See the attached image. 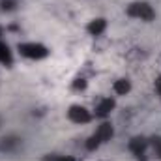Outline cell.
<instances>
[{
	"mask_svg": "<svg viewBox=\"0 0 161 161\" xmlns=\"http://www.w3.org/2000/svg\"><path fill=\"white\" fill-rule=\"evenodd\" d=\"M19 144H21V139H17V137H6V139L2 141V144H0V150H2V152H11V150H15Z\"/></svg>",
	"mask_w": 161,
	"mask_h": 161,
	"instance_id": "obj_9",
	"label": "cell"
},
{
	"mask_svg": "<svg viewBox=\"0 0 161 161\" xmlns=\"http://www.w3.org/2000/svg\"><path fill=\"white\" fill-rule=\"evenodd\" d=\"M156 88H158V94L161 96V77L158 79V82H156Z\"/></svg>",
	"mask_w": 161,
	"mask_h": 161,
	"instance_id": "obj_15",
	"label": "cell"
},
{
	"mask_svg": "<svg viewBox=\"0 0 161 161\" xmlns=\"http://www.w3.org/2000/svg\"><path fill=\"white\" fill-rule=\"evenodd\" d=\"M73 88H75V90H82V88H86V80L84 79H77L75 80V82H73Z\"/></svg>",
	"mask_w": 161,
	"mask_h": 161,
	"instance_id": "obj_14",
	"label": "cell"
},
{
	"mask_svg": "<svg viewBox=\"0 0 161 161\" xmlns=\"http://www.w3.org/2000/svg\"><path fill=\"white\" fill-rule=\"evenodd\" d=\"M105 28H107V21H105V19H94V21H90L88 26H86V30H88L92 36H99V34H103Z\"/></svg>",
	"mask_w": 161,
	"mask_h": 161,
	"instance_id": "obj_7",
	"label": "cell"
},
{
	"mask_svg": "<svg viewBox=\"0 0 161 161\" xmlns=\"http://www.w3.org/2000/svg\"><path fill=\"white\" fill-rule=\"evenodd\" d=\"M19 53L25 58H30V60H41V58L49 56V49L45 45H41V43H34V41L19 43Z\"/></svg>",
	"mask_w": 161,
	"mask_h": 161,
	"instance_id": "obj_1",
	"label": "cell"
},
{
	"mask_svg": "<svg viewBox=\"0 0 161 161\" xmlns=\"http://www.w3.org/2000/svg\"><path fill=\"white\" fill-rule=\"evenodd\" d=\"M68 116H69V120L75 122V124H86V122L92 120V114H90L88 109H84L82 105H73V107H69Z\"/></svg>",
	"mask_w": 161,
	"mask_h": 161,
	"instance_id": "obj_3",
	"label": "cell"
},
{
	"mask_svg": "<svg viewBox=\"0 0 161 161\" xmlns=\"http://www.w3.org/2000/svg\"><path fill=\"white\" fill-rule=\"evenodd\" d=\"M146 146H148V141H146L144 137H133V139L129 141V150H131V152H133L139 159L144 156Z\"/></svg>",
	"mask_w": 161,
	"mask_h": 161,
	"instance_id": "obj_5",
	"label": "cell"
},
{
	"mask_svg": "<svg viewBox=\"0 0 161 161\" xmlns=\"http://www.w3.org/2000/svg\"><path fill=\"white\" fill-rule=\"evenodd\" d=\"M150 144H152V148H154L156 156L161 159V137H154V139L150 141Z\"/></svg>",
	"mask_w": 161,
	"mask_h": 161,
	"instance_id": "obj_12",
	"label": "cell"
},
{
	"mask_svg": "<svg viewBox=\"0 0 161 161\" xmlns=\"http://www.w3.org/2000/svg\"><path fill=\"white\" fill-rule=\"evenodd\" d=\"M114 92L118 94V96H125L129 90H131V84H129V80L127 79H118L116 82H114Z\"/></svg>",
	"mask_w": 161,
	"mask_h": 161,
	"instance_id": "obj_10",
	"label": "cell"
},
{
	"mask_svg": "<svg viewBox=\"0 0 161 161\" xmlns=\"http://www.w3.org/2000/svg\"><path fill=\"white\" fill-rule=\"evenodd\" d=\"M0 38H2V26H0Z\"/></svg>",
	"mask_w": 161,
	"mask_h": 161,
	"instance_id": "obj_16",
	"label": "cell"
},
{
	"mask_svg": "<svg viewBox=\"0 0 161 161\" xmlns=\"http://www.w3.org/2000/svg\"><path fill=\"white\" fill-rule=\"evenodd\" d=\"M43 161H75V158H71V156H47Z\"/></svg>",
	"mask_w": 161,
	"mask_h": 161,
	"instance_id": "obj_13",
	"label": "cell"
},
{
	"mask_svg": "<svg viewBox=\"0 0 161 161\" xmlns=\"http://www.w3.org/2000/svg\"><path fill=\"white\" fill-rule=\"evenodd\" d=\"M0 6H2V11H13L17 6V0H2Z\"/></svg>",
	"mask_w": 161,
	"mask_h": 161,
	"instance_id": "obj_11",
	"label": "cell"
},
{
	"mask_svg": "<svg viewBox=\"0 0 161 161\" xmlns=\"http://www.w3.org/2000/svg\"><path fill=\"white\" fill-rule=\"evenodd\" d=\"M114 135V129H113V125L109 124V122H103L97 129H96V133H94V137L99 141V144H103V142H107V141H111V137Z\"/></svg>",
	"mask_w": 161,
	"mask_h": 161,
	"instance_id": "obj_4",
	"label": "cell"
},
{
	"mask_svg": "<svg viewBox=\"0 0 161 161\" xmlns=\"http://www.w3.org/2000/svg\"><path fill=\"white\" fill-rule=\"evenodd\" d=\"M113 109H114V99L105 97V99H101V101L97 103V107H96V116L105 118V116H109V114L113 113Z\"/></svg>",
	"mask_w": 161,
	"mask_h": 161,
	"instance_id": "obj_6",
	"label": "cell"
},
{
	"mask_svg": "<svg viewBox=\"0 0 161 161\" xmlns=\"http://www.w3.org/2000/svg\"><path fill=\"white\" fill-rule=\"evenodd\" d=\"M0 64H4V66H8V68L13 64V54H11L9 47H8L4 41H0Z\"/></svg>",
	"mask_w": 161,
	"mask_h": 161,
	"instance_id": "obj_8",
	"label": "cell"
},
{
	"mask_svg": "<svg viewBox=\"0 0 161 161\" xmlns=\"http://www.w3.org/2000/svg\"><path fill=\"white\" fill-rule=\"evenodd\" d=\"M127 15L135 17V19H141V21H152L156 13H154L150 4H146V2H133V4L127 6Z\"/></svg>",
	"mask_w": 161,
	"mask_h": 161,
	"instance_id": "obj_2",
	"label": "cell"
}]
</instances>
